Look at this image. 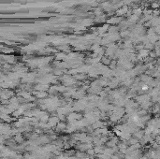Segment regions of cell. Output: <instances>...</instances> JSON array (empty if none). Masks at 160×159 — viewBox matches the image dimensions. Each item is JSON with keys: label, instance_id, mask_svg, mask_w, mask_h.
Listing matches in <instances>:
<instances>
[{"label": "cell", "instance_id": "6da1fadb", "mask_svg": "<svg viewBox=\"0 0 160 159\" xmlns=\"http://www.w3.org/2000/svg\"><path fill=\"white\" fill-rule=\"evenodd\" d=\"M152 101V98L150 95L148 94H143V95H140L136 98V102L139 104L140 106H142L144 104H147Z\"/></svg>", "mask_w": 160, "mask_h": 159}, {"label": "cell", "instance_id": "8992f818", "mask_svg": "<svg viewBox=\"0 0 160 159\" xmlns=\"http://www.w3.org/2000/svg\"><path fill=\"white\" fill-rule=\"evenodd\" d=\"M157 65H158V66H160V59H159V60H157Z\"/></svg>", "mask_w": 160, "mask_h": 159}, {"label": "cell", "instance_id": "7a4b0ae2", "mask_svg": "<svg viewBox=\"0 0 160 159\" xmlns=\"http://www.w3.org/2000/svg\"><path fill=\"white\" fill-rule=\"evenodd\" d=\"M59 123H60V119L58 116H52V117H50V119H49L47 122V124L51 128L52 127H55Z\"/></svg>", "mask_w": 160, "mask_h": 159}, {"label": "cell", "instance_id": "277c9868", "mask_svg": "<svg viewBox=\"0 0 160 159\" xmlns=\"http://www.w3.org/2000/svg\"><path fill=\"white\" fill-rule=\"evenodd\" d=\"M144 135H145V131L142 130V128H139L134 134H133V137L136 138V139H138L139 141H140V139H142L143 138Z\"/></svg>", "mask_w": 160, "mask_h": 159}, {"label": "cell", "instance_id": "3957f363", "mask_svg": "<svg viewBox=\"0 0 160 159\" xmlns=\"http://www.w3.org/2000/svg\"><path fill=\"white\" fill-rule=\"evenodd\" d=\"M67 125H66L64 122H60L58 125L55 126V131L56 132H63V131L67 130Z\"/></svg>", "mask_w": 160, "mask_h": 159}, {"label": "cell", "instance_id": "5b68a950", "mask_svg": "<svg viewBox=\"0 0 160 159\" xmlns=\"http://www.w3.org/2000/svg\"><path fill=\"white\" fill-rule=\"evenodd\" d=\"M14 141L16 143H22L24 142V138H22V136L21 133H19L17 135L14 136Z\"/></svg>", "mask_w": 160, "mask_h": 159}]
</instances>
